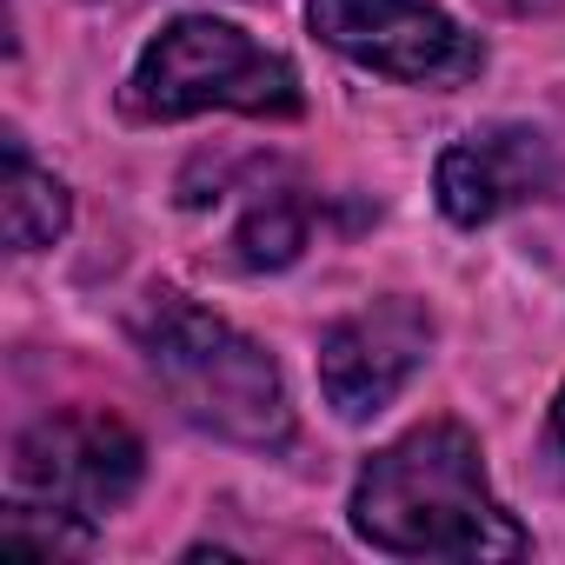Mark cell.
<instances>
[{"label":"cell","instance_id":"6da1fadb","mask_svg":"<svg viewBox=\"0 0 565 565\" xmlns=\"http://www.w3.org/2000/svg\"><path fill=\"white\" fill-rule=\"evenodd\" d=\"M353 532L393 558H519L525 532L492 499L466 426H413L353 486Z\"/></svg>","mask_w":565,"mask_h":565},{"label":"cell","instance_id":"7a4b0ae2","mask_svg":"<svg viewBox=\"0 0 565 565\" xmlns=\"http://www.w3.org/2000/svg\"><path fill=\"white\" fill-rule=\"evenodd\" d=\"M140 353H147L153 380L167 386V399L200 433L253 446V452H273L294 439V406H287L279 366L266 360V347H253L206 307L160 294L140 320Z\"/></svg>","mask_w":565,"mask_h":565},{"label":"cell","instance_id":"3957f363","mask_svg":"<svg viewBox=\"0 0 565 565\" xmlns=\"http://www.w3.org/2000/svg\"><path fill=\"white\" fill-rule=\"evenodd\" d=\"M300 114V74L294 61L266 54L246 28L186 14L147 41L127 81L134 120H193V114Z\"/></svg>","mask_w":565,"mask_h":565},{"label":"cell","instance_id":"277c9868","mask_svg":"<svg viewBox=\"0 0 565 565\" xmlns=\"http://www.w3.org/2000/svg\"><path fill=\"white\" fill-rule=\"evenodd\" d=\"M307 21L333 54L406 87H466L486 67V47L433 0H313Z\"/></svg>","mask_w":565,"mask_h":565},{"label":"cell","instance_id":"5b68a950","mask_svg":"<svg viewBox=\"0 0 565 565\" xmlns=\"http://www.w3.org/2000/svg\"><path fill=\"white\" fill-rule=\"evenodd\" d=\"M140 466V439L107 413H47L14 439V492L87 525L134 499Z\"/></svg>","mask_w":565,"mask_h":565},{"label":"cell","instance_id":"8992f818","mask_svg":"<svg viewBox=\"0 0 565 565\" xmlns=\"http://www.w3.org/2000/svg\"><path fill=\"white\" fill-rule=\"evenodd\" d=\"M433 353V320L413 300H373L320 340V393L340 419L386 413Z\"/></svg>","mask_w":565,"mask_h":565},{"label":"cell","instance_id":"52a82bcc","mask_svg":"<svg viewBox=\"0 0 565 565\" xmlns=\"http://www.w3.org/2000/svg\"><path fill=\"white\" fill-rule=\"evenodd\" d=\"M558 186L552 140L539 127H486L439 153V206L452 226H486L519 200H539Z\"/></svg>","mask_w":565,"mask_h":565},{"label":"cell","instance_id":"ba28073f","mask_svg":"<svg viewBox=\"0 0 565 565\" xmlns=\"http://www.w3.org/2000/svg\"><path fill=\"white\" fill-rule=\"evenodd\" d=\"M67 186L54 173H41L28 160L21 140H8V246L14 253H41L67 233Z\"/></svg>","mask_w":565,"mask_h":565},{"label":"cell","instance_id":"9c48e42d","mask_svg":"<svg viewBox=\"0 0 565 565\" xmlns=\"http://www.w3.org/2000/svg\"><path fill=\"white\" fill-rule=\"evenodd\" d=\"M307 246V200L300 193H253L239 226H233V259L266 273V266H294Z\"/></svg>","mask_w":565,"mask_h":565},{"label":"cell","instance_id":"30bf717a","mask_svg":"<svg viewBox=\"0 0 565 565\" xmlns=\"http://www.w3.org/2000/svg\"><path fill=\"white\" fill-rule=\"evenodd\" d=\"M0 545H8V552H28V558L87 552V519L54 512V505H34V499H14L8 519H0Z\"/></svg>","mask_w":565,"mask_h":565},{"label":"cell","instance_id":"8fae6325","mask_svg":"<svg viewBox=\"0 0 565 565\" xmlns=\"http://www.w3.org/2000/svg\"><path fill=\"white\" fill-rule=\"evenodd\" d=\"M552 452H558V459H565V393H558V399H552Z\"/></svg>","mask_w":565,"mask_h":565},{"label":"cell","instance_id":"7c38bea8","mask_svg":"<svg viewBox=\"0 0 565 565\" xmlns=\"http://www.w3.org/2000/svg\"><path fill=\"white\" fill-rule=\"evenodd\" d=\"M499 8H519L525 14V8H552V0H499Z\"/></svg>","mask_w":565,"mask_h":565}]
</instances>
